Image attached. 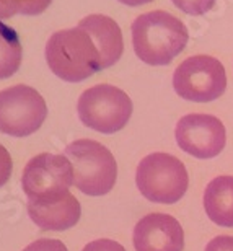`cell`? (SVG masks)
<instances>
[{
  "label": "cell",
  "mask_w": 233,
  "mask_h": 251,
  "mask_svg": "<svg viewBox=\"0 0 233 251\" xmlns=\"http://www.w3.org/2000/svg\"><path fill=\"white\" fill-rule=\"evenodd\" d=\"M187 39L184 23L163 10L144 13L132 23L134 51L149 65H168L186 48Z\"/></svg>",
  "instance_id": "cell-1"
},
{
  "label": "cell",
  "mask_w": 233,
  "mask_h": 251,
  "mask_svg": "<svg viewBox=\"0 0 233 251\" xmlns=\"http://www.w3.org/2000/svg\"><path fill=\"white\" fill-rule=\"evenodd\" d=\"M46 61L52 74L72 83L101 70L98 48L82 26L55 31L46 43Z\"/></svg>",
  "instance_id": "cell-2"
},
{
  "label": "cell",
  "mask_w": 233,
  "mask_h": 251,
  "mask_svg": "<svg viewBox=\"0 0 233 251\" xmlns=\"http://www.w3.org/2000/svg\"><path fill=\"white\" fill-rule=\"evenodd\" d=\"M64 155L74 167V184L88 196H104L114 188L118 165L108 147L92 139L69 144Z\"/></svg>",
  "instance_id": "cell-3"
},
{
  "label": "cell",
  "mask_w": 233,
  "mask_h": 251,
  "mask_svg": "<svg viewBox=\"0 0 233 251\" xmlns=\"http://www.w3.org/2000/svg\"><path fill=\"white\" fill-rule=\"evenodd\" d=\"M140 194L155 204H175L189 186V176L180 158L165 152H155L140 160L135 172Z\"/></svg>",
  "instance_id": "cell-4"
},
{
  "label": "cell",
  "mask_w": 233,
  "mask_h": 251,
  "mask_svg": "<svg viewBox=\"0 0 233 251\" xmlns=\"http://www.w3.org/2000/svg\"><path fill=\"white\" fill-rule=\"evenodd\" d=\"M74 184V167L65 155L41 153L25 165L22 188L28 204L48 205L62 201Z\"/></svg>",
  "instance_id": "cell-5"
},
{
  "label": "cell",
  "mask_w": 233,
  "mask_h": 251,
  "mask_svg": "<svg viewBox=\"0 0 233 251\" xmlns=\"http://www.w3.org/2000/svg\"><path fill=\"white\" fill-rule=\"evenodd\" d=\"M77 111L87 127L101 134H114L128 126L132 116V101L121 88L101 83L80 95Z\"/></svg>",
  "instance_id": "cell-6"
},
{
  "label": "cell",
  "mask_w": 233,
  "mask_h": 251,
  "mask_svg": "<svg viewBox=\"0 0 233 251\" xmlns=\"http://www.w3.org/2000/svg\"><path fill=\"white\" fill-rule=\"evenodd\" d=\"M173 88L183 100L207 103L220 98L227 88V74L219 59L192 56L181 62L173 74Z\"/></svg>",
  "instance_id": "cell-7"
},
{
  "label": "cell",
  "mask_w": 233,
  "mask_h": 251,
  "mask_svg": "<svg viewBox=\"0 0 233 251\" xmlns=\"http://www.w3.org/2000/svg\"><path fill=\"white\" fill-rule=\"evenodd\" d=\"M46 116L44 98L28 85H13L0 92V132L26 137L41 127Z\"/></svg>",
  "instance_id": "cell-8"
},
{
  "label": "cell",
  "mask_w": 233,
  "mask_h": 251,
  "mask_svg": "<svg viewBox=\"0 0 233 251\" xmlns=\"http://www.w3.org/2000/svg\"><path fill=\"white\" fill-rule=\"evenodd\" d=\"M175 137L183 152L201 160L217 157L227 144L225 126L220 119L202 113L181 118L176 124Z\"/></svg>",
  "instance_id": "cell-9"
},
{
  "label": "cell",
  "mask_w": 233,
  "mask_h": 251,
  "mask_svg": "<svg viewBox=\"0 0 233 251\" xmlns=\"http://www.w3.org/2000/svg\"><path fill=\"white\" fill-rule=\"evenodd\" d=\"M132 242L135 251H183L184 232L173 215L154 212L135 224Z\"/></svg>",
  "instance_id": "cell-10"
},
{
  "label": "cell",
  "mask_w": 233,
  "mask_h": 251,
  "mask_svg": "<svg viewBox=\"0 0 233 251\" xmlns=\"http://www.w3.org/2000/svg\"><path fill=\"white\" fill-rule=\"evenodd\" d=\"M78 26L87 29L98 48L101 57V70L108 69L119 61L124 51L123 33L118 23L106 15H88L80 20Z\"/></svg>",
  "instance_id": "cell-11"
},
{
  "label": "cell",
  "mask_w": 233,
  "mask_h": 251,
  "mask_svg": "<svg viewBox=\"0 0 233 251\" xmlns=\"http://www.w3.org/2000/svg\"><path fill=\"white\" fill-rule=\"evenodd\" d=\"M26 209L29 219L41 230H49V232H64V230L75 227L82 215L80 202L72 194H67L55 204H28Z\"/></svg>",
  "instance_id": "cell-12"
},
{
  "label": "cell",
  "mask_w": 233,
  "mask_h": 251,
  "mask_svg": "<svg viewBox=\"0 0 233 251\" xmlns=\"http://www.w3.org/2000/svg\"><path fill=\"white\" fill-rule=\"evenodd\" d=\"M204 209L212 222L233 227V176H217L204 191Z\"/></svg>",
  "instance_id": "cell-13"
},
{
  "label": "cell",
  "mask_w": 233,
  "mask_h": 251,
  "mask_svg": "<svg viewBox=\"0 0 233 251\" xmlns=\"http://www.w3.org/2000/svg\"><path fill=\"white\" fill-rule=\"evenodd\" d=\"M22 43L18 34L7 25L0 23V80L8 78L22 64Z\"/></svg>",
  "instance_id": "cell-14"
},
{
  "label": "cell",
  "mask_w": 233,
  "mask_h": 251,
  "mask_svg": "<svg viewBox=\"0 0 233 251\" xmlns=\"http://www.w3.org/2000/svg\"><path fill=\"white\" fill-rule=\"evenodd\" d=\"M175 7L187 15H204L215 5V0H173Z\"/></svg>",
  "instance_id": "cell-15"
},
{
  "label": "cell",
  "mask_w": 233,
  "mask_h": 251,
  "mask_svg": "<svg viewBox=\"0 0 233 251\" xmlns=\"http://www.w3.org/2000/svg\"><path fill=\"white\" fill-rule=\"evenodd\" d=\"M23 251H69V250L62 242H60V240L39 238V240H36V242L29 243Z\"/></svg>",
  "instance_id": "cell-16"
},
{
  "label": "cell",
  "mask_w": 233,
  "mask_h": 251,
  "mask_svg": "<svg viewBox=\"0 0 233 251\" xmlns=\"http://www.w3.org/2000/svg\"><path fill=\"white\" fill-rule=\"evenodd\" d=\"M12 170H13V162L12 157H10V152L0 144V188L10 179Z\"/></svg>",
  "instance_id": "cell-17"
},
{
  "label": "cell",
  "mask_w": 233,
  "mask_h": 251,
  "mask_svg": "<svg viewBox=\"0 0 233 251\" xmlns=\"http://www.w3.org/2000/svg\"><path fill=\"white\" fill-rule=\"evenodd\" d=\"M82 251H126V248L121 243L114 242V240L101 238V240H95V242L88 243Z\"/></svg>",
  "instance_id": "cell-18"
},
{
  "label": "cell",
  "mask_w": 233,
  "mask_h": 251,
  "mask_svg": "<svg viewBox=\"0 0 233 251\" xmlns=\"http://www.w3.org/2000/svg\"><path fill=\"white\" fill-rule=\"evenodd\" d=\"M52 0H22V15H39L46 10Z\"/></svg>",
  "instance_id": "cell-19"
},
{
  "label": "cell",
  "mask_w": 233,
  "mask_h": 251,
  "mask_svg": "<svg viewBox=\"0 0 233 251\" xmlns=\"http://www.w3.org/2000/svg\"><path fill=\"white\" fill-rule=\"evenodd\" d=\"M204 251H233V237H230V235H219V237L212 238L206 245Z\"/></svg>",
  "instance_id": "cell-20"
},
{
  "label": "cell",
  "mask_w": 233,
  "mask_h": 251,
  "mask_svg": "<svg viewBox=\"0 0 233 251\" xmlns=\"http://www.w3.org/2000/svg\"><path fill=\"white\" fill-rule=\"evenodd\" d=\"M22 13V0H0V20L12 18Z\"/></svg>",
  "instance_id": "cell-21"
},
{
  "label": "cell",
  "mask_w": 233,
  "mask_h": 251,
  "mask_svg": "<svg viewBox=\"0 0 233 251\" xmlns=\"http://www.w3.org/2000/svg\"><path fill=\"white\" fill-rule=\"evenodd\" d=\"M121 3H126V5H130V7H137V5H144V3H149L152 0H119Z\"/></svg>",
  "instance_id": "cell-22"
}]
</instances>
